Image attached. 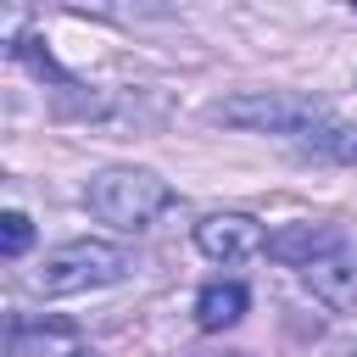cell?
<instances>
[{"mask_svg":"<svg viewBox=\"0 0 357 357\" xmlns=\"http://www.w3.org/2000/svg\"><path fill=\"white\" fill-rule=\"evenodd\" d=\"M128 251L112 245V240H67L56 251L39 257V268L22 273V284L33 296H84V290H100V284H117L128 273Z\"/></svg>","mask_w":357,"mask_h":357,"instance_id":"1","label":"cell"},{"mask_svg":"<svg viewBox=\"0 0 357 357\" xmlns=\"http://www.w3.org/2000/svg\"><path fill=\"white\" fill-rule=\"evenodd\" d=\"M340 245H346V234H340L335 223H290V229L268 234V257H279V262H290V268H312L318 257H329V251H340Z\"/></svg>","mask_w":357,"mask_h":357,"instance_id":"6","label":"cell"},{"mask_svg":"<svg viewBox=\"0 0 357 357\" xmlns=\"http://www.w3.org/2000/svg\"><path fill=\"white\" fill-rule=\"evenodd\" d=\"M301 279H307V290H312L324 307H335V312H357V245H351V240H346L340 251L318 257L312 268H301Z\"/></svg>","mask_w":357,"mask_h":357,"instance_id":"5","label":"cell"},{"mask_svg":"<svg viewBox=\"0 0 357 357\" xmlns=\"http://www.w3.org/2000/svg\"><path fill=\"white\" fill-rule=\"evenodd\" d=\"M307 156H324V162H346V167H357V123H324V128H312L307 139H296Z\"/></svg>","mask_w":357,"mask_h":357,"instance_id":"8","label":"cell"},{"mask_svg":"<svg viewBox=\"0 0 357 357\" xmlns=\"http://www.w3.org/2000/svg\"><path fill=\"white\" fill-rule=\"evenodd\" d=\"M28 240H33L28 212H6V218H0V251H6V257H22V251H28Z\"/></svg>","mask_w":357,"mask_h":357,"instance_id":"9","label":"cell"},{"mask_svg":"<svg viewBox=\"0 0 357 357\" xmlns=\"http://www.w3.org/2000/svg\"><path fill=\"white\" fill-rule=\"evenodd\" d=\"M173 201V184L156 178L151 167H106L84 184V206L112 229H151Z\"/></svg>","mask_w":357,"mask_h":357,"instance_id":"2","label":"cell"},{"mask_svg":"<svg viewBox=\"0 0 357 357\" xmlns=\"http://www.w3.org/2000/svg\"><path fill=\"white\" fill-rule=\"evenodd\" d=\"M212 117L229 123V128H245V134H290V139H307L312 128L329 123V106L318 95H296V89H240V95L218 100Z\"/></svg>","mask_w":357,"mask_h":357,"instance_id":"3","label":"cell"},{"mask_svg":"<svg viewBox=\"0 0 357 357\" xmlns=\"http://www.w3.org/2000/svg\"><path fill=\"white\" fill-rule=\"evenodd\" d=\"M195 245H201L212 262H245V257L268 251V234H262V223L245 218V212H212V218L195 223Z\"/></svg>","mask_w":357,"mask_h":357,"instance_id":"4","label":"cell"},{"mask_svg":"<svg viewBox=\"0 0 357 357\" xmlns=\"http://www.w3.org/2000/svg\"><path fill=\"white\" fill-rule=\"evenodd\" d=\"M245 284H234V279H218V284H206L201 296H195V324L206 329V335H218V329H229V324H240L245 318Z\"/></svg>","mask_w":357,"mask_h":357,"instance_id":"7","label":"cell"},{"mask_svg":"<svg viewBox=\"0 0 357 357\" xmlns=\"http://www.w3.org/2000/svg\"><path fill=\"white\" fill-rule=\"evenodd\" d=\"M67 357H95V351H84V346H78V351H67Z\"/></svg>","mask_w":357,"mask_h":357,"instance_id":"10","label":"cell"}]
</instances>
